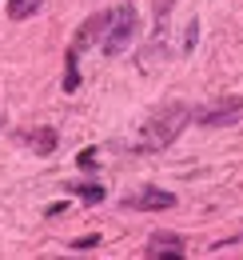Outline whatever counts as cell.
I'll return each instance as SVG.
<instances>
[{"label": "cell", "instance_id": "1", "mask_svg": "<svg viewBox=\"0 0 243 260\" xmlns=\"http://www.w3.org/2000/svg\"><path fill=\"white\" fill-rule=\"evenodd\" d=\"M187 120H191V108L187 104H164L152 120L144 124L140 140H136V152H164L168 144H176V136L183 132Z\"/></svg>", "mask_w": 243, "mask_h": 260}, {"label": "cell", "instance_id": "2", "mask_svg": "<svg viewBox=\"0 0 243 260\" xmlns=\"http://www.w3.org/2000/svg\"><path fill=\"white\" fill-rule=\"evenodd\" d=\"M140 28V16H136V4L132 0H124L120 8H112V16H108V28L100 36V48H104V56H120L124 48L132 44V36Z\"/></svg>", "mask_w": 243, "mask_h": 260}, {"label": "cell", "instance_id": "3", "mask_svg": "<svg viewBox=\"0 0 243 260\" xmlns=\"http://www.w3.org/2000/svg\"><path fill=\"white\" fill-rule=\"evenodd\" d=\"M124 208H136V212H168V208H176V196L152 184V188L128 192V196H124Z\"/></svg>", "mask_w": 243, "mask_h": 260}, {"label": "cell", "instance_id": "4", "mask_svg": "<svg viewBox=\"0 0 243 260\" xmlns=\"http://www.w3.org/2000/svg\"><path fill=\"white\" fill-rule=\"evenodd\" d=\"M239 116H243V100H219L212 108H199L195 112V124H204V128H227Z\"/></svg>", "mask_w": 243, "mask_h": 260}, {"label": "cell", "instance_id": "5", "mask_svg": "<svg viewBox=\"0 0 243 260\" xmlns=\"http://www.w3.org/2000/svg\"><path fill=\"white\" fill-rule=\"evenodd\" d=\"M144 256L148 260H183L187 256V244H183V236H176V232H155L152 240H148V248H144Z\"/></svg>", "mask_w": 243, "mask_h": 260}, {"label": "cell", "instance_id": "6", "mask_svg": "<svg viewBox=\"0 0 243 260\" xmlns=\"http://www.w3.org/2000/svg\"><path fill=\"white\" fill-rule=\"evenodd\" d=\"M16 140H20L28 152H36V156H52L60 136H56L52 124H40V128H20V132H16Z\"/></svg>", "mask_w": 243, "mask_h": 260}, {"label": "cell", "instance_id": "7", "mask_svg": "<svg viewBox=\"0 0 243 260\" xmlns=\"http://www.w3.org/2000/svg\"><path fill=\"white\" fill-rule=\"evenodd\" d=\"M108 16H112V12H96V16H88V20H84V28H80V32H76V40H72V48L100 44V36H104V28H108Z\"/></svg>", "mask_w": 243, "mask_h": 260}, {"label": "cell", "instance_id": "8", "mask_svg": "<svg viewBox=\"0 0 243 260\" xmlns=\"http://www.w3.org/2000/svg\"><path fill=\"white\" fill-rule=\"evenodd\" d=\"M64 92H76L80 88V48H68L64 52Z\"/></svg>", "mask_w": 243, "mask_h": 260}, {"label": "cell", "instance_id": "9", "mask_svg": "<svg viewBox=\"0 0 243 260\" xmlns=\"http://www.w3.org/2000/svg\"><path fill=\"white\" fill-rule=\"evenodd\" d=\"M40 8H44V0H8V16L12 20H28Z\"/></svg>", "mask_w": 243, "mask_h": 260}, {"label": "cell", "instance_id": "10", "mask_svg": "<svg viewBox=\"0 0 243 260\" xmlns=\"http://www.w3.org/2000/svg\"><path fill=\"white\" fill-rule=\"evenodd\" d=\"M64 188L76 192L80 200H88V204H100V200H104V188H100V184H64Z\"/></svg>", "mask_w": 243, "mask_h": 260}, {"label": "cell", "instance_id": "11", "mask_svg": "<svg viewBox=\"0 0 243 260\" xmlns=\"http://www.w3.org/2000/svg\"><path fill=\"white\" fill-rule=\"evenodd\" d=\"M100 244V236H84V240H72V252H92Z\"/></svg>", "mask_w": 243, "mask_h": 260}, {"label": "cell", "instance_id": "12", "mask_svg": "<svg viewBox=\"0 0 243 260\" xmlns=\"http://www.w3.org/2000/svg\"><path fill=\"white\" fill-rule=\"evenodd\" d=\"M76 164H80V168H96V148H84V152L76 156Z\"/></svg>", "mask_w": 243, "mask_h": 260}, {"label": "cell", "instance_id": "13", "mask_svg": "<svg viewBox=\"0 0 243 260\" xmlns=\"http://www.w3.org/2000/svg\"><path fill=\"white\" fill-rule=\"evenodd\" d=\"M195 36H199V28H195V20H191V28H187V36H183V52L195 48Z\"/></svg>", "mask_w": 243, "mask_h": 260}, {"label": "cell", "instance_id": "14", "mask_svg": "<svg viewBox=\"0 0 243 260\" xmlns=\"http://www.w3.org/2000/svg\"><path fill=\"white\" fill-rule=\"evenodd\" d=\"M0 128H4V112H0Z\"/></svg>", "mask_w": 243, "mask_h": 260}]
</instances>
